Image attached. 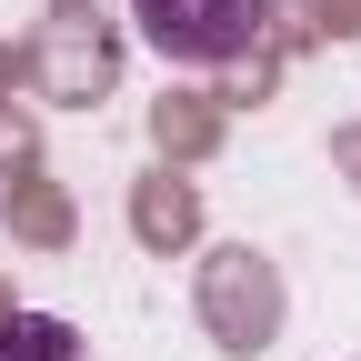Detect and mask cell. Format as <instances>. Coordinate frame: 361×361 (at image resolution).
Returning <instances> with one entry per match:
<instances>
[{
    "label": "cell",
    "instance_id": "1",
    "mask_svg": "<svg viewBox=\"0 0 361 361\" xmlns=\"http://www.w3.org/2000/svg\"><path fill=\"white\" fill-rule=\"evenodd\" d=\"M141 40L171 61V71H231L261 51L271 30V0H130Z\"/></svg>",
    "mask_w": 361,
    "mask_h": 361
},
{
    "label": "cell",
    "instance_id": "2",
    "mask_svg": "<svg viewBox=\"0 0 361 361\" xmlns=\"http://www.w3.org/2000/svg\"><path fill=\"white\" fill-rule=\"evenodd\" d=\"M0 361H90V341L61 311H11V322H0Z\"/></svg>",
    "mask_w": 361,
    "mask_h": 361
}]
</instances>
